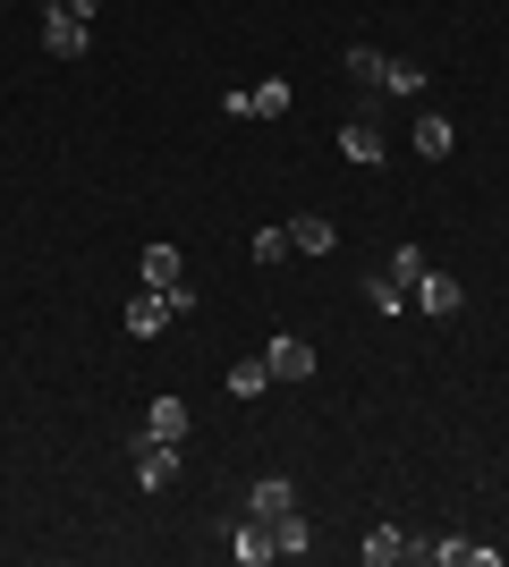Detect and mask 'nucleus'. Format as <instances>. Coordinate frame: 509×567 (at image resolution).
<instances>
[{
    "label": "nucleus",
    "instance_id": "obj_1",
    "mask_svg": "<svg viewBox=\"0 0 509 567\" xmlns=\"http://www.w3.org/2000/svg\"><path fill=\"white\" fill-rule=\"evenodd\" d=\"M85 43H94V25L69 18L60 0H43V51H51V60H85Z\"/></svg>",
    "mask_w": 509,
    "mask_h": 567
},
{
    "label": "nucleus",
    "instance_id": "obj_2",
    "mask_svg": "<svg viewBox=\"0 0 509 567\" xmlns=\"http://www.w3.org/2000/svg\"><path fill=\"white\" fill-rule=\"evenodd\" d=\"M128 466H136V483H145V492H162L170 474H179V441H153V432H136V441H128Z\"/></svg>",
    "mask_w": 509,
    "mask_h": 567
},
{
    "label": "nucleus",
    "instance_id": "obj_3",
    "mask_svg": "<svg viewBox=\"0 0 509 567\" xmlns=\"http://www.w3.org/2000/svg\"><path fill=\"white\" fill-rule=\"evenodd\" d=\"M289 508H297V483H289V474H255V492H246V517L281 525Z\"/></svg>",
    "mask_w": 509,
    "mask_h": 567
},
{
    "label": "nucleus",
    "instance_id": "obj_4",
    "mask_svg": "<svg viewBox=\"0 0 509 567\" xmlns=\"http://www.w3.org/2000/svg\"><path fill=\"white\" fill-rule=\"evenodd\" d=\"M339 69H348V85H357V94H390V60L374 43H348V60H339Z\"/></svg>",
    "mask_w": 509,
    "mask_h": 567
},
{
    "label": "nucleus",
    "instance_id": "obj_5",
    "mask_svg": "<svg viewBox=\"0 0 509 567\" xmlns=\"http://www.w3.org/2000/svg\"><path fill=\"white\" fill-rule=\"evenodd\" d=\"M264 364H272V381H306V373H315V348L281 331V339H272V348H264Z\"/></svg>",
    "mask_w": 509,
    "mask_h": 567
},
{
    "label": "nucleus",
    "instance_id": "obj_6",
    "mask_svg": "<svg viewBox=\"0 0 509 567\" xmlns=\"http://www.w3.org/2000/svg\"><path fill=\"white\" fill-rule=\"evenodd\" d=\"M357 559H365V567H399V559H416V543L399 534V525H374V534L357 543Z\"/></svg>",
    "mask_w": 509,
    "mask_h": 567
},
{
    "label": "nucleus",
    "instance_id": "obj_7",
    "mask_svg": "<svg viewBox=\"0 0 509 567\" xmlns=\"http://www.w3.org/2000/svg\"><path fill=\"white\" fill-rule=\"evenodd\" d=\"M230 559H238V567H264V559H281V543H272V525H264V517H246L238 534H230Z\"/></svg>",
    "mask_w": 509,
    "mask_h": 567
},
{
    "label": "nucleus",
    "instance_id": "obj_8",
    "mask_svg": "<svg viewBox=\"0 0 509 567\" xmlns=\"http://www.w3.org/2000/svg\"><path fill=\"white\" fill-rule=\"evenodd\" d=\"M408 297H416V306H425V313H459V306H467V288L450 280V271H425V280H416Z\"/></svg>",
    "mask_w": 509,
    "mask_h": 567
},
{
    "label": "nucleus",
    "instance_id": "obj_9",
    "mask_svg": "<svg viewBox=\"0 0 509 567\" xmlns=\"http://www.w3.org/2000/svg\"><path fill=\"white\" fill-rule=\"evenodd\" d=\"M136 280H145L153 297H162V288H179V280H187V262H179V246H145V262H136Z\"/></svg>",
    "mask_w": 509,
    "mask_h": 567
},
{
    "label": "nucleus",
    "instance_id": "obj_10",
    "mask_svg": "<svg viewBox=\"0 0 509 567\" xmlns=\"http://www.w3.org/2000/svg\"><path fill=\"white\" fill-rule=\"evenodd\" d=\"M136 432H153V441H179V450H187V399H153Z\"/></svg>",
    "mask_w": 509,
    "mask_h": 567
},
{
    "label": "nucleus",
    "instance_id": "obj_11",
    "mask_svg": "<svg viewBox=\"0 0 509 567\" xmlns=\"http://www.w3.org/2000/svg\"><path fill=\"white\" fill-rule=\"evenodd\" d=\"M281 229H289L297 255H332V246H339V229H332L323 213H297V220H281Z\"/></svg>",
    "mask_w": 509,
    "mask_h": 567
},
{
    "label": "nucleus",
    "instance_id": "obj_12",
    "mask_svg": "<svg viewBox=\"0 0 509 567\" xmlns=\"http://www.w3.org/2000/svg\"><path fill=\"white\" fill-rule=\"evenodd\" d=\"M408 136H416V153H425V162H450V144H459V127H450L441 111H425V118L408 127Z\"/></svg>",
    "mask_w": 509,
    "mask_h": 567
},
{
    "label": "nucleus",
    "instance_id": "obj_13",
    "mask_svg": "<svg viewBox=\"0 0 509 567\" xmlns=\"http://www.w3.org/2000/svg\"><path fill=\"white\" fill-rule=\"evenodd\" d=\"M272 543H281V559H306V550H315V525H306V508H289V517L272 525Z\"/></svg>",
    "mask_w": 509,
    "mask_h": 567
},
{
    "label": "nucleus",
    "instance_id": "obj_14",
    "mask_svg": "<svg viewBox=\"0 0 509 567\" xmlns=\"http://www.w3.org/2000/svg\"><path fill=\"white\" fill-rule=\"evenodd\" d=\"M264 390H272V364H264V355L230 364V399H264Z\"/></svg>",
    "mask_w": 509,
    "mask_h": 567
},
{
    "label": "nucleus",
    "instance_id": "obj_15",
    "mask_svg": "<svg viewBox=\"0 0 509 567\" xmlns=\"http://www.w3.org/2000/svg\"><path fill=\"white\" fill-rule=\"evenodd\" d=\"M162 322H170V306L153 297V288H145V297H128V331H136V339H153Z\"/></svg>",
    "mask_w": 509,
    "mask_h": 567
},
{
    "label": "nucleus",
    "instance_id": "obj_16",
    "mask_svg": "<svg viewBox=\"0 0 509 567\" xmlns=\"http://www.w3.org/2000/svg\"><path fill=\"white\" fill-rule=\"evenodd\" d=\"M365 306H374V313H399V306H408V288L390 280V271H374V280H365Z\"/></svg>",
    "mask_w": 509,
    "mask_h": 567
},
{
    "label": "nucleus",
    "instance_id": "obj_17",
    "mask_svg": "<svg viewBox=\"0 0 509 567\" xmlns=\"http://www.w3.org/2000/svg\"><path fill=\"white\" fill-rule=\"evenodd\" d=\"M246 102H255V118H281V111H289V76H264Z\"/></svg>",
    "mask_w": 509,
    "mask_h": 567
},
{
    "label": "nucleus",
    "instance_id": "obj_18",
    "mask_svg": "<svg viewBox=\"0 0 509 567\" xmlns=\"http://www.w3.org/2000/svg\"><path fill=\"white\" fill-rule=\"evenodd\" d=\"M425 271H434V262H425V246H399V255H390V280H399V288H416Z\"/></svg>",
    "mask_w": 509,
    "mask_h": 567
},
{
    "label": "nucleus",
    "instance_id": "obj_19",
    "mask_svg": "<svg viewBox=\"0 0 509 567\" xmlns=\"http://www.w3.org/2000/svg\"><path fill=\"white\" fill-rule=\"evenodd\" d=\"M297 246H289V229H255V262H289Z\"/></svg>",
    "mask_w": 509,
    "mask_h": 567
},
{
    "label": "nucleus",
    "instance_id": "obj_20",
    "mask_svg": "<svg viewBox=\"0 0 509 567\" xmlns=\"http://www.w3.org/2000/svg\"><path fill=\"white\" fill-rule=\"evenodd\" d=\"M425 85H434V76L416 69V60H390V94H425Z\"/></svg>",
    "mask_w": 509,
    "mask_h": 567
},
{
    "label": "nucleus",
    "instance_id": "obj_21",
    "mask_svg": "<svg viewBox=\"0 0 509 567\" xmlns=\"http://www.w3.org/2000/svg\"><path fill=\"white\" fill-rule=\"evenodd\" d=\"M162 306H170V322H187V313H195V280H179V288H162Z\"/></svg>",
    "mask_w": 509,
    "mask_h": 567
},
{
    "label": "nucleus",
    "instance_id": "obj_22",
    "mask_svg": "<svg viewBox=\"0 0 509 567\" xmlns=\"http://www.w3.org/2000/svg\"><path fill=\"white\" fill-rule=\"evenodd\" d=\"M60 9H69V18H85V25H94V9H102V0H60Z\"/></svg>",
    "mask_w": 509,
    "mask_h": 567
}]
</instances>
